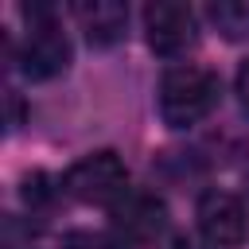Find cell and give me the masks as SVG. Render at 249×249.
<instances>
[{
    "mask_svg": "<svg viewBox=\"0 0 249 249\" xmlns=\"http://www.w3.org/2000/svg\"><path fill=\"white\" fill-rule=\"evenodd\" d=\"M62 191L89 206H113L121 195H128V167L117 152H93L70 163L62 175Z\"/></svg>",
    "mask_w": 249,
    "mask_h": 249,
    "instance_id": "obj_2",
    "label": "cell"
},
{
    "mask_svg": "<svg viewBox=\"0 0 249 249\" xmlns=\"http://www.w3.org/2000/svg\"><path fill=\"white\" fill-rule=\"evenodd\" d=\"M218 105V74L206 66H171L160 78V117L167 128H191Z\"/></svg>",
    "mask_w": 249,
    "mask_h": 249,
    "instance_id": "obj_1",
    "label": "cell"
},
{
    "mask_svg": "<svg viewBox=\"0 0 249 249\" xmlns=\"http://www.w3.org/2000/svg\"><path fill=\"white\" fill-rule=\"evenodd\" d=\"M144 35H148V47L160 58H179L183 51L195 47L198 23H195V12L187 4L160 0V4H148L144 8Z\"/></svg>",
    "mask_w": 249,
    "mask_h": 249,
    "instance_id": "obj_4",
    "label": "cell"
},
{
    "mask_svg": "<svg viewBox=\"0 0 249 249\" xmlns=\"http://www.w3.org/2000/svg\"><path fill=\"white\" fill-rule=\"evenodd\" d=\"M195 218H198L202 237L214 249H237L249 237V214H245L241 198H233L230 191H206L198 198Z\"/></svg>",
    "mask_w": 249,
    "mask_h": 249,
    "instance_id": "obj_5",
    "label": "cell"
},
{
    "mask_svg": "<svg viewBox=\"0 0 249 249\" xmlns=\"http://www.w3.org/2000/svg\"><path fill=\"white\" fill-rule=\"evenodd\" d=\"M62 249H124L113 233H97V230H74L62 237Z\"/></svg>",
    "mask_w": 249,
    "mask_h": 249,
    "instance_id": "obj_9",
    "label": "cell"
},
{
    "mask_svg": "<svg viewBox=\"0 0 249 249\" xmlns=\"http://www.w3.org/2000/svg\"><path fill=\"white\" fill-rule=\"evenodd\" d=\"M86 39L93 47H113L124 39V27H128V8L117 4V0H86L74 8Z\"/></svg>",
    "mask_w": 249,
    "mask_h": 249,
    "instance_id": "obj_7",
    "label": "cell"
},
{
    "mask_svg": "<svg viewBox=\"0 0 249 249\" xmlns=\"http://www.w3.org/2000/svg\"><path fill=\"white\" fill-rule=\"evenodd\" d=\"M233 93H237V101H241V109L249 113V58L237 66V78H233Z\"/></svg>",
    "mask_w": 249,
    "mask_h": 249,
    "instance_id": "obj_10",
    "label": "cell"
},
{
    "mask_svg": "<svg viewBox=\"0 0 249 249\" xmlns=\"http://www.w3.org/2000/svg\"><path fill=\"white\" fill-rule=\"evenodd\" d=\"M27 35H23V47H19V66L27 78L43 82V78H54L70 66V39L62 35V27L51 19L47 8H27Z\"/></svg>",
    "mask_w": 249,
    "mask_h": 249,
    "instance_id": "obj_3",
    "label": "cell"
},
{
    "mask_svg": "<svg viewBox=\"0 0 249 249\" xmlns=\"http://www.w3.org/2000/svg\"><path fill=\"white\" fill-rule=\"evenodd\" d=\"M109 218L117 226V233H124L128 241H156L167 230V206L148 195V191H128L109 206Z\"/></svg>",
    "mask_w": 249,
    "mask_h": 249,
    "instance_id": "obj_6",
    "label": "cell"
},
{
    "mask_svg": "<svg viewBox=\"0 0 249 249\" xmlns=\"http://www.w3.org/2000/svg\"><path fill=\"white\" fill-rule=\"evenodd\" d=\"M171 249H202V245H195V241H187V237H175Z\"/></svg>",
    "mask_w": 249,
    "mask_h": 249,
    "instance_id": "obj_11",
    "label": "cell"
},
{
    "mask_svg": "<svg viewBox=\"0 0 249 249\" xmlns=\"http://www.w3.org/2000/svg\"><path fill=\"white\" fill-rule=\"evenodd\" d=\"M210 23L226 35V39H249V4L241 0H218L206 8Z\"/></svg>",
    "mask_w": 249,
    "mask_h": 249,
    "instance_id": "obj_8",
    "label": "cell"
}]
</instances>
